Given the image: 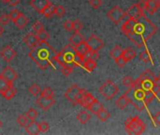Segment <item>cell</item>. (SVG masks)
Masks as SVG:
<instances>
[{"label": "cell", "instance_id": "6da1fadb", "mask_svg": "<svg viewBox=\"0 0 160 135\" xmlns=\"http://www.w3.org/2000/svg\"><path fill=\"white\" fill-rule=\"evenodd\" d=\"M158 26L145 15L139 19L128 18L123 23L121 30L139 48L144 44L158 32Z\"/></svg>", "mask_w": 160, "mask_h": 135}, {"label": "cell", "instance_id": "7a4b0ae2", "mask_svg": "<svg viewBox=\"0 0 160 135\" xmlns=\"http://www.w3.org/2000/svg\"><path fill=\"white\" fill-rule=\"evenodd\" d=\"M57 52L48 43V41H39L37 47L31 49L29 53L30 58L43 70L49 66L55 67V55Z\"/></svg>", "mask_w": 160, "mask_h": 135}, {"label": "cell", "instance_id": "3957f363", "mask_svg": "<svg viewBox=\"0 0 160 135\" xmlns=\"http://www.w3.org/2000/svg\"><path fill=\"white\" fill-rule=\"evenodd\" d=\"M55 61L60 67H75V51L74 46L67 44L64 49L57 53L55 55Z\"/></svg>", "mask_w": 160, "mask_h": 135}, {"label": "cell", "instance_id": "277c9868", "mask_svg": "<svg viewBox=\"0 0 160 135\" xmlns=\"http://www.w3.org/2000/svg\"><path fill=\"white\" fill-rule=\"evenodd\" d=\"M125 94L129 99L130 104L134 105L139 111H142L145 108L146 105L143 101L145 90L142 88H129Z\"/></svg>", "mask_w": 160, "mask_h": 135}, {"label": "cell", "instance_id": "5b68a950", "mask_svg": "<svg viewBox=\"0 0 160 135\" xmlns=\"http://www.w3.org/2000/svg\"><path fill=\"white\" fill-rule=\"evenodd\" d=\"M125 130L128 134H142L146 130V125L139 117H133L125 122Z\"/></svg>", "mask_w": 160, "mask_h": 135}, {"label": "cell", "instance_id": "8992f818", "mask_svg": "<svg viewBox=\"0 0 160 135\" xmlns=\"http://www.w3.org/2000/svg\"><path fill=\"white\" fill-rule=\"evenodd\" d=\"M98 91L106 100H112L119 92V87L112 80H108L99 87Z\"/></svg>", "mask_w": 160, "mask_h": 135}, {"label": "cell", "instance_id": "52a82bcc", "mask_svg": "<svg viewBox=\"0 0 160 135\" xmlns=\"http://www.w3.org/2000/svg\"><path fill=\"white\" fill-rule=\"evenodd\" d=\"M107 16L115 24H118L126 18V12L123 10V8H121L120 6H115L107 13Z\"/></svg>", "mask_w": 160, "mask_h": 135}, {"label": "cell", "instance_id": "ba28073f", "mask_svg": "<svg viewBox=\"0 0 160 135\" xmlns=\"http://www.w3.org/2000/svg\"><path fill=\"white\" fill-rule=\"evenodd\" d=\"M87 45L89 46L90 50H94V51H100L103 47H104V41L98 37L97 35H92L87 40H85Z\"/></svg>", "mask_w": 160, "mask_h": 135}, {"label": "cell", "instance_id": "9c48e42d", "mask_svg": "<svg viewBox=\"0 0 160 135\" xmlns=\"http://www.w3.org/2000/svg\"><path fill=\"white\" fill-rule=\"evenodd\" d=\"M143 15H145V11L142 10V9L138 6V4L132 5V6L128 9V11L126 12V17L130 18V19H134V20L139 19L140 17H142V16H143Z\"/></svg>", "mask_w": 160, "mask_h": 135}, {"label": "cell", "instance_id": "30bf717a", "mask_svg": "<svg viewBox=\"0 0 160 135\" xmlns=\"http://www.w3.org/2000/svg\"><path fill=\"white\" fill-rule=\"evenodd\" d=\"M0 55H1V57H2L6 62L8 63V62L12 61V60L16 57L17 54H16V51H15L11 46L6 45L4 48L1 49V51H0Z\"/></svg>", "mask_w": 160, "mask_h": 135}, {"label": "cell", "instance_id": "8fae6325", "mask_svg": "<svg viewBox=\"0 0 160 135\" xmlns=\"http://www.w3.org/2000/svg\"><path fill=\"white\" fill-rule=\"evenodd\" d=\"M80 89H81V88L78 86V85L74 84V85H72L69 88H68V90H67L66 93H65L66 99H67L68 101H70L73 105H76L75 101H76V97H77V95H78Z\"/></svg>", "mask_w": 160, "mask_h": 135}, {"label": "cell", "instance_id": "7c38bea8", "mask_svg": "<svg viewBox=\"0 0 160 135\" xmlns=\"http://www.w3.org/2000/svg\"><path fill=\"white\" fill-rule=\"evenodd\" d=\"M37 104L44 111L49 110L50 108H52V106L55 103V100L53 98H46V97H38L36 101Z\"/></svg>", "mask_w": 160, "mask_h": 135}, {"label": "cell", "instance_id": "4fadbf2b", "mask_svg": "<svg viewBox=\"0 0 160 135\" xmlns=\"http://www.w3.org/2000/svg\"><path fill=\"white\" fill-rule=\"evenodd\" d=\"M0 75L7 81H8L9 83H14V81L18 78V73L16 72V70L8 66L3 70Z\"/></svg>", "mask_w": 160, "mask_h": 135}, {"label": "cell", "instance_id": "5bb4252c", "mask_svg": "<svg viewBox=\"0 0 160 135\" xmlns=\"http://www.w3.org/2000/svg\"><path fill=\"white\" fill-rule=\"evenodd\" d=\"M23 42L30 48V49H34L35 47H37V45L38 44L39 40L37 37L36 33H29L27 34L24 38H23Z\"/></svg>", "mask_w": 160, "mask_h": 135}, {"label": "cell", "instance_id": "9a60e30c", "mask_svg": "<svg viewBox=\"0 0 160 135\" xmlns=\"http://www.w3.org/2000/svg\"><path fill=\"white\" fill-rule=\"evenodd\" d=\"M160 7L159 0H146L145 10H147L150 14H155Z\"/></svg>", "mask_w": 160, "mask_h": 135}, {"label": "cell", "instance_id": "2e32d148", "mask_svg": "<svg viewBox=\"0 0 160 135\" xmlns=\"http://www.w3.org/2000/svg\"><path fill=\"white\" fill-rule=\"evenodd\" d=\"M50 0H31L30 1V6L33 7L38 12L41 13L43 8L50 3Z\"/></svg>", "mask_w": 160, "mask_h": 135}, {"label": "cell", "instance_id": "e0dca14e", "mask_svg": "<svg viewBox=\"0 0 160 135\" xmlns=\"http://www.w3.org/2000/svg\"><path fill=\"white\" fill-rule=\"evenodd\" d=\"M16 25V27H18L19 29H23L29 23V19L27 18V16H25L23 13H20V15L18 16V18L13 22Z\"/></svg>", "mask_w": 160, "mask_h": 135}, {"label": "cell", "instance_id": "ac0fdd59", "mask_svg": "<svg viewBox=\"0 0 160 135\" xmlns=\"http://www.w3.org/2000/svg\"><path fill=\"white\" fill-rule=\"evenodd\" d=\"M25 130H26V132H27L28 134L31 135H37L40 132L38 123L36 122L35 120L30 121L29 124L25 127Z\"/></svg>", "mask_w": 160, "mask_h": 135}, {"label": "cell", "instance_id": "d6986e66", "mask_svg": "<svg viewBox=\"0 0 160 135\" xmlns=\"http://www.w3.org/2000/svg\"><path fill=\"white\" fill-rule=\"evenodd\" d=\"M89 50H90V48H89V46L87 45L85 39H84L83 41H82L81 43H79L78 45L74 46V51H75V53L78 54V55H82V56H83Z\"/></svg>", "mask_w": 160, "mask_h": 135}, {"label": "cell", "instance_id": "ffe728a7", "mask_svg": "<svg viewBox=\"0 0 160 135\" xmlns=\"http://www.w3.org/2000/svg\"><path fill=\"white\" fill-rule=\"evenodd\" d=\"M115 103H116V106L119 109L124 110V109H126L130 104V101H129V99L127 97V95L124 94L121 97H119V99H117V101H116Z\"/></svg>", "mask_w": 160, "mask_h": 135}, {"label": "cell", "instance_id": "44dd1931", "mask_svg": "<svg viewBox=\"0 0 160 135\" xmlns=\"http://www.w3.org/2000/svg\"><path fill=\"white\" fill-rule=\"evenodd\" d=\"M101 108H103L102 103H101L98 100L95 99V100L88 105V107H87L86 109L89 110V111H90L91 113H93L94 115H97V113H98Z\"/></svg>", "mask_w": 160, "mask_h": 135}, {"label": "cell", "instance_id": "7402d4cb", "mask_svg": "<svg viewBox=\"0 0 160 135\" xmlns=\"http://www.w3.org/2000/svg\"><path fill=\"white\" fill-rule=\"evenodd\" d=\"M54 8H55V5L50 2L43 8V10L41 11V14H43L45 18H52L54 15Z\"/></svg>", "mask_w": 160, "mask_h": 135}, {"label": "cell", "instance_id": "603a6c76", "mask_svg": "<svg viewBox=\"0 0 160 135\" xmlns=\"http://www.w3.org/2000/svg\"><path fill=\"white\" fill-rule=\"evenodd\" d=\"M84 40L83 36L80 33V31H76L70 38H69V43L73 46L78 45L79 43H81L82 41Z\"/></svg>", "mask_w": 160, "mask_h": 135}, {"label": "cell", "instance_id": "cb8c5ba5", "mask_svg": "<svg viewBox=\"0 0 160 135\" xmlns=\"http://www.w3.org/2000/svg\"><path fill=\"white\" fill-rule=\"evenodd\" d=\"M136 55H137L136 51H135L133 48H130V47H128V48L123 50V52H122V56H123L128 62L130 61V60H132Z\"/></svg>", "mask_w": 160, "mask_h": 135}, {"label": "cell", "instance_id": "d4e9b609", "mask_svg": "<svg viewBox=\"0 0 160 135\" xmlns=\"http://www.w3.org/2000/svg\"><path fill=\"white\" fill-rule=\"evenodd\" d=\"M90 118H91V115H90L87 111H85V110L81 111V112L78 114V116H77L78 121H79L80 123H82V124H86V123L90 120Z\"/></svg>", "mask_w": 160, "mask_h": 135}, {"label": "cell", "instance_id": "484cf974", "mask_svg": "<svg viewBox=\"0 0 160 135\" xmlns=\"http://www.w3.org/2000/svg\"><path fill=\"white\" fill-rule=\"evenodd\" d=\"M96 98L90 93V92H87L85 95H84V97L82 98V100L81 101V102H80V105H82L83 108H87L88 107V105L95 100Z\"/></svg>", "mask_w": 160, "mask_h": 135}, {"label": "cell", "instance_id": "4316f807", "mask_svg": "<svg viewBox=\"0 0 160 135\" xmlns=\"http://www.w3.org/2000/svg\"><path fill=\"white\" fill-rule=\"evenodd\" d=\"M97 116H98V119H99L100 121H102V122L107 121V120H108L109 118H111V117H112L111 113H110L108 110H106L104 107L101 108V109L97 113Z\"/></svg>", "mask_w": 160, "mask_h": 135}, {"label": "cell", "instance_id": "83f0119b", "mask_svg": "<svg viewBox=\"0 0 160 135\" xmlns=\"http://www.w3.org/2000/svg\"><path fill=\"white\" fill-rule=\"evenodd\" d=\"M16 93H17V89L12 86L8 87L7 90H5V91H4L3 93H1V94H2V96H3L7 101H9V100H11V99H13V98L15 97Z\"/></svg>", "mask_w": 160, "mask_h": 135}, {"label": "cell", "instance_id": "f1b7e54d", "mask_svg": "<svg viewBox=\"0 0 160 135\" xmlns=\"http://www.w3.org/2000/svg\"><path fill=\"white\" fill-rule=\"evenodd\" d=\"M82 66H83V68H84L87 71L92 72V71L97 68V61L94 60V59L88 58V59H85V60H84Z\"/></svg>", "mask_w": 160, "mask_h": 135}, {"label": "cell", "instance_id": "f546056e", "mask_svg": "<svg viewBox=\"0 0 160 135\" xmlns=\"http://www.w3.org/2000/svg\"><path fill=\"white\" fill-rule=\"evenodd\" d=\"M154 77H155L154 72H153L152 70H146L145 71H143V72L140 75L139 79H140L141 82H142V81H143V80H154Z\"/></svg>", "mask_w": 160, "mask_h": 135}, {"label": "cell", "instance_id": "4dcf8cb0", "mask_svg": "<svg viewBox=\"0 0 160 135\" xmlns=\"http://www.w3.org/2000/svg\"><path fill=\"white\" fill-rule=\"evenodd\" d=\"M12 86H13V83H9L8 81H7L0 75V93H3L5 90H7L8 87Z\"/></svg>", "mask_w": 160, "mask_h": 135}, {"label": "cell", "instance_id": "1f68e13d", "mask_svg": "<svg viewBox=\"0 0 160 135\" xmlns=\"http://www.w3.org/2000/svg\"><path fill=\"white\" fill-rule=\"evenodd\" d=\"M122 52H123V49L121 48V46L120 45H115L113 47V49L111 51L110 55L113 59H116V58H118L119 56L122 55Z\"/></svg>", "mask_w": 160, "mask_h": 135}, {"label": "cell", "instance_id": "d6a6232c", "mask_svg": "<svg viewBox=\"0 0 160 135\" xmlns=\"http://www.w3.org/2000/svg\"><path fill=\"white\" fill-rule=\"evenodd\" d=\"M83 58H84V60L85 59H88V58H90V59H94V60H97V59H98L99 58V53H98V51H94V50H89L84 55H83Z\"/></svg>", "mask_w": 160, "mask_h": 135}, {"label": "cell", "instance_id": "836d02e7", "mask_svg": "<svg viewBox=\"0 0 160 135\" xmlns=\"http://www.w3.org/2000/svg\"><path fill=\"white\" fill-rule=\"evenodd\" d=\"M155 98H156V95L151 90H146L144 94V98H143L145 105H148L150 102H152L155 100Z\"/></svg>", "mask_w": 160, "mask_h": 135}, {"label": "cell", "instance_id": "e575fe53", "mask_svg": "<svg viewBox=\"0 0 160 135\" xmlns=\"http://www.w3.org/2000/svg\"><path fill=\"white\" fill-rule=\"evenodd\" d=\"M30 121H31V120L26 117V115H21V116L17 118V123H18L21 127H23V128H25V127L29 124Z\"/></svg>", "mask_w": 160, "mask_h": 135}, {"label": "cell", "instance_id": "d590c367", "mask_svg": "<svg viewBox=\"0 0 160 135\" xmlns=\"http://www.w3.org/2000/svg\"><path fill=\"white\" fill-rule=\"evenodd\" d=\"M28 91H29V93H30L31 95H33V96H38V95L40 94L41 88H40V86H39L38 85L33 84V85H31V86H29Z\"/></svg>", "mask_w": 160, "mask_h": 135}, {"label": "cell", "instance_id": "8d00e7d4", "mask_svg": "<svg viewBox=\"0 0 160 135\" xmlns=\"http://www.w3.org/2000/svg\"><path fill=\"white\" fill-rule=\"evenodd\" d=\"M139 56H140V59H141L142 61H143L144 63H149V62H151V60H152L151 55H150V53H149L147 50L142 51V52L140 54Z\"/></svg>", "mask_w": 160, "mask_h": 135}, {"label": "cell", "instance_id": "74e56055", "mask_svg": "<svg viewBox=\"0 0 160 135\" xmlns=\"http://www.w3.org/2000/svg\"><path fill=\"white\" fill-rule=\"evenodd\" d=\"M37 37L39 41H48L50 39V34L45 29H43L42 31L37 33Z\"/></svg>", "mask_w": 160, "mask_h": 135}, {"label": "cell", "instance_id": "f35d334b", "mask_svg": "<svg viewBox=\"0 0 160 135\" xmlns=\"http://www.w3.org/2000/svg\"><path fill=\"white\" fill-rule=\"evenodd\" d=\"M154 82L153 80H143L141 82V88H142L143 90H151V88L154 86Z\"/></svg>", "mask_w": 160, "mask_h": 135}, {"label": "cell", "instance_id": "ab89813d", "mask_svg": "<svg viewBox=\"0 0 160 135\" xmlns=\"http://www.w3.org/2000/svg\"><path fill=\"white\" fill-rule=\"evenodd\" d=\"M54 14H55L58 18H62V17H64V15L66 14V8H65V7H63L62 5L55 6V8H54Z\"/></svg>", "mask_w": 160, "mask_h": 135}, {"label": "cell", "instance_id": "60d3db41", "mask_svg": "<svg viewBox=\"0 0 160 135\" xmlns=\"http://www.w3.org/2000/svg\"><path fill=\"white\" fill-rule=\"evenodd\" d=\"M40 96L42 97H46V98H53L54 96V92L51 87H45L43 90H41L40 92Z\"/></svg>", "mask_w": 160, "mask_h": 135}, {"label": "cell", "instance_id": "b9f144b4", "mask_svg": "<svg viewBox=\"0 0 160 135\" xmlns=\"http://www.w3.org/2000/svg\"><path fill=\"white\" fill-rule=\"evenodd\" d=\"M26 117L32 121V120H36V118L38 117V111L36 110V109H34V108H30L27 112H26Z\"/></svg>", "mask_w": 160, "mask_h": 135}, {"label": "cell", "instance_id": "7bdbcfd3", "mask_svg": "<svg viewBox=\"0 0 160 135\" xmlns=\"http://www.w3.org/2000/svg\"><path fill=\"white\" fill-rule=\"evenodd\" d=\"M32 29L37 34V33H38V32H40V31H42L44 29V25L40 21H36L34 23V24L32 25Z\"/></svg>", "mask_w": 160, "mask_h": 135}, {"label": "cell", "instance_id": "ee69618b", "mask_svg": "<svg viewBox=\"0 0 160 135\" xmlns=\"http://www.w3.org/2000/svg\"><path fill=\"white\" fill-rule=\"evenodd\" d=\"M123 85L128 88H132L134 86V80L130 76H125V78L123 79Z\"/></svg>", "mask_w": 160, "mask_h": 135}, {"label": "cell", "instance_id": "f6af8a7d", "mask_svg": "<svg viewBox=\"0 0 160 135\" xmlns=\"http://www.w3.org/2000/svg\"><path fill=\"white\" fill-rule=\"evenodd\" d=\"M87 92H88V91H87L86 89H83V88H81V89H80V91H79V93H78V95H77V97H76V101H75L76 105H77V104H80L81 101L82 100V98L84 97V95H85Z\"/></svg>", "mask_w": 160, "mask_h": 135}, {"label": "cell", "instance_id": "bcb514c9", "mask_svg": "<svg viewBox=\"0 0 160 135\" xmlns=\"http://www.w3.org/2000/svg\"><path fill=\"white\" fill-rule=\"evenodd\" d=\"M38 126H39L40 132H48L50 130V125H49V123L47 121H41L38 124Z\"/></svg>", "mask_w": 160, "mask_h": 135}, {"label": "cell", "instance_id": "7dc6e473", "mask_svg": "<svg viewBox=\"0 0 160 135\" xmlns=\"http://www.w3.org/2000/svg\"><path fill=\"white\" fill-rule=\"evenodd\" d=\"M9 21H10V19H9L8 14L3 13V14L0 16V24H2L3 26H4V25H7V24H8Z\"/></svg>", "mask_w": 160, "mask_h": 135}, {"label": "cell", "instance_id": "c3c4849f", "mask_svg": "<svg viewBox=\"0 0 160 135\" xmlns=\"http://www.w3.org/2000/svg\"><path fill=\"white\" fill-rule=\"evenodd\" d=\"M115 60V63L117 64V66L118 67H120V68H124L125 66H126V64L128 63V61L121 55V56H119L118 58H116V59H114Z\"/></svg>", "mask_w": 160, "mask_h": 135}, {"label": "cell", "instance_id": "681fc988", "mask_svg": "<svg viewBox=\"0 0 160 135\" xmlns=\"http://www.w3.org/2000/svg\"><path fill=\"white\" fill-rule=\"evenodd\" d=\"M83 24L80 21V20H75L73 21V30L76 32V31H81V29L82 28Z\"/></svg>", "mask_w": 160, "mask_h": 135}, {"label": "cell", "instance_id": "f907efd6", "mask_svg": "<svg viewBox=\"0 0 160 135\" xmlns=\"http://www.w3.org/2000/svg\"><path fill=\"white\" fill-rule=\"evenodd\" d=\"M61 72L66 76H69L73 72V68L72 67H61Z\"/></svg>", "mask_w": 160, "mask_h": 135}, {"label": "cell", "instance_id": "816d5d0a", "mask_svg": "<svg viewBox=\"0 0 160 135\" xmlns=\"http://www.w3.org/2000/svg\"><path fill=\"white\" fill-rule=\"evenodd\" d=\"M20 11L18 10V9H13V10H11L10 11V13L8 14V16H9V19L11 20V21H15L17 18H18V16L20 15Z\"/></svg>", "mask_w": 160, "mask_h": 135}, {"label": "cell", "instance_id": "f5cc1de1", "mask_svg": "<svg viewBox=\"0 0 160 135\" xmlns=\"http://www.w3.org/2000/svg\"><path fill=\"white\" fill-rule=\"evenodd\" d=\"M89 4L91 5V7H93L94 8H98L101 7L102 5V0H89Z\"/></svg>", "mask_w": 160, "mask_h": 135}, {"label": "cell", "instance_id": "db71d44e", "mask_svg": "<svg viewBox=\"0 0 160 135\" xmlns=\"http://www.w3.org/2000/svg\"><path fill=\"white\" fill-rule=\"evenodd\" d=\"M64 28L68 31H72L73 30V21L68 20L64 23Z\"/></svg>", "mask_w": 160, "mask_h": 135}, {"label": "cell", "instance_id": "11a10c76", "mask_svg": "<svg viewBox=\"0 0 160 135\" xmlns=\"http://www.w3.org/2000/svg\"><path fill=\"white\" fill-rule=\"evenodd\" d=\"M151 91L157 96L158 94V92L160 91V86L158 84H155L154 86H153V87L151 88Z\"/></svg>", "mask_w": 160, "mask_h": 135}, {"label": "cell", "instance_id": "9f6ffc18", "mask_svg": "<svg viewBox=\"0 0 160 135\" xmlns=\"http://www.w3.org/2000/svg\"><path fill=\"white\" fill-rule=\"evenodd\" d=\"M138 6L142 9V10H144L145 11V7H146V0H140L138 3Z\"/></svg>", "mask_w": 160, "mask_h": 135}, {"label": "cell", "instance_id": "6f0895ef", "mask_svg": "<svg viewBox=\"0 0 160 135\" xmlns=\"http://www.w3.org/2000/svg\"><path fill=\"white\" fill-rule=\"evenodd\" d=\"M154 121H155V123H156V126H158V125H160V113L159 112H158V113H157V115L154 117Z\"/></svg>", "mask_w": 160, "mask_h": 135}, {"label": "cell", "instance_id": "680465c9", "mask_svg": "<svg viewBox=\"0 0 160 135\" xmlns=\"http://www.w3.org/2000/svg\"><path fill=\"white\" fill-rule=\"evenodd\" d=\"M8 3L9 4V6H16V5H18L19 3H20V0H8Z\"/></svg>", "mask_w": 160, "mask_h": 135}, {"label": "cell", "instance_id": "91938a15", "mask_svg": "<svg viewBox=\"0 0 160 135\" xmlns=\"http://www.w3.org/2000/svg\"><path fill=\"white\" fill-rule=\"evenodd\" d=\"M4 31H5V29H4L3 25H2V24H0V36L4 33Z\"/></svg>", "mask_w": 160, "mask_h": 135}, {"label": "cell", "instance_id": "94428289", "mask_svg": "<svg viewBox=\"0 0 160 135\" xmlns=\"http://www.w3.org/2000/svg\"><path fill=\"white\" fill-rule=\"evenodd\" d=\"M2 126H3V122H2V121L0 120V129L2 128Z\"/></svg>", "mask_w": 160, "mask_h": 135}, {"label": "cell", "instance_id": "6125c7cd", "mask_svg": "<svg viewBox=\"0 0 160 135\" xmlns=\"http://www.w3.org/2000/svg\"><path fill=\"white\" fill-rule=\"evenodd\" d=\"M1 1H2L3 3H8V0H1Z\"/></svg>", "mask_w": 160, "mask_h": 135}]
</instances>
